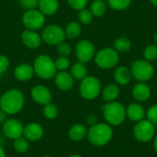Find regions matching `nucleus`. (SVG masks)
<instances>
[{"label":"nucleus","instance_id":"1","mask_svg":"<svg viewBox=\"0 0 157 157\" xmlns=\"http://www.w3.org/2000/svg\"><path fill=\"white\" fill-rule=\"evenodd\" d=\"M24 94L17 88L7 90L0 98V109L7 115L18 113L24 107Z\"/></svg>","mask_w":157,"mask_h":157},{"label":"nucleus","instance_id":"2","mask_svg":"<svg viewBox=\"0 0 157 157\" xmlns=\"http://www.w3.org/2000/svg\"><path fill=\"white\" fill-rule=\"evenodd\" d=\"M86 137L91 144L101 147L111 141L113 137V130L108 123L98 122L89 128Z\"/></svg>","mask_w":157,"mask_h":157},{"label":"nucleus","instance_id":"3","mask_svg":"<svg viewBox=\"0 0 157 157\" xmlns=\"http://www.w3.org/2000/svg\"><path fill=\"white\" fill-rule=\"evenodd\" d=\"M104 119L108 124L112 126H119L122 124L126 119V109L118 102L112 101L102 106Z\"/></svg>","mask_w":157,"mask_h":157},{"label":"nucleus","instance_id":"4","mask_svg":"<svg viewBox=\"0 0 157 157\" xmlns=\"http://www.w3.org/2000/svg\"><path fill=\"white\" fill-rule=\"evenodd\" d=\"M32 66L34 73L41 79H51L57 73L54 61L46 54H40L36 57Z\"/></svg>","mask_w":157,"mask_h":157},{"label":"nucleus","instance_id":"5","mask_svg":"<svg viewBox=\"0 0 157 157\" xmlns=\"http://www.w3.org/2000/svg\"><path fill=\"white\" fill-rule=\"evenodd\" d=\"M79 92L83 98L93 100L97 98L101 92V83L95 76H86L81 80Z\"/></svg>","mask_w":157,"mask_h":157},{"label":"nucleus","instance_id":"6","mask_svg":"<svg viewBox=\"0 0 157 157\" xmlns=\"http://www.w3.org/2000/svg\"><path fill=\"white\" fill-rule=\"evenodd\" d=\"M131 73L137 81L145 83L154 76L155 69L148 61L137 60L132 63Z\"/></svg>","mask_w":157,"mask_h":157},{"label":"nucleus","instance_id":"7","mask_svg":"<svg viewBox=\"0 0 157 157\" xmlns=\"http://www.w3.org/2000/svg\"><path fill=\"white\" fill-rule=\"evenodd\" d=\"M96 64L102 69H110L119 63V54L115 49L105 48L98 52L95 55Z\"/></svg>","mask_w":157,"mask_h":157},{"label":"nucleus","instance_id":"8","mask_svg":"<svg viewBox=\"0 0 157 157\" xmlns=\"http://www.w3.org/2000/svg\"><path fill=\"white\" fill-rule=\"evenodd\" d=\"M133 136L141 143L150 142L155 136V124L144 119L136 122L133 127Z\"/></svg>","mask_w":157,"mask_h":157},{"label":"nucleus","instance_id":"9","mask_svg":"<svg viewBox=\"0 0 157 157\" xmlns=\"http://www.w3.org/2000/svg\"><path fill=\"white\" fill-rule=\"evenodd\" d=\"M65 37L64 29L58 25H49L44 28L41 33L42 40L46 44L52 46H57L61 42L64 41Z\"/></svg>","mask_w":157,"mask_h":157},{"label":"nucleus","instance_id":"10","mask_svg":"<svg viewBox=\"0 0 157 157\" xmlns=\"http://www.w3.org/2000/svg\"><path fill=\"white\" fill-rule=\"evenodd\" d=\"M22 23L28 29L38 30L44 26L45 16L36 8L29 9L22 16Z\"/></svg>","mask_w":157,"mask_h":157},{"label":"nucleus","instance_id":"11","mask_svg":"<svg viewBox=\"0 0 157 157\" xmlns=\"http://www.w3.org/2000/svg\"><path fill=\"white\" fill-rule=\"evenodd\" d=\"M95 53L94 44L87 40L79 41L75 47V55L81 63H85L89 62L95 56Z\"/></svg>","mask_w":157,"mask_h":157},{"label":"nucleus","instance_id":"12","mask_svg":"<svg viewBox=\"0 0 157 157\" xmlns=\"http://www.w3.org/2000/svg\"><path fill=\"white\" fill-rule=\"evenodd\" d=\"M24 127L22 123L17 119L7 120L3 124V132L6 137L11 140H16L22 136Z\"/></svg>","mask_w":157,"mask_h":157},{"label":"nucleus","instance_id":"13","mask_svg":"<svg viewBox=\"0 0 157 157\" xmlns=\"http://www.w3.org/2000/svg\"><path fill=\"white\" fill-rule=\"evenodd\" d=\"M30 94L34 102L43 106L50 103L52 99L51 90L43 85H37L33 86Z\"/></svg>","mask_w":157,"mask_h":157},{"label":"nucleus","instance_id":"14","mask_svg":"<svg viewBox=\"0 0 157 157\" xmlns=\"http://www.w3.org/2000/svg\"><path fill=\"white\" fill-rule=\"evenodd\" d=\"M41 36L37 30L26 29L21 33V41L29 49H36L41 43Z\"/></svg>","mask_w":157,"mask_h":157},{"label":"nucleus","instance_id":"15","mask_svg":"<svg viewBox=\"0 0 157 157\" xmlns=\"http://www.w3.org/2000/svg\"><path fill=\"white\" fill-rule=\"evenodd\" d=\"M54 82L57 88L63 91H68L74 86V77L66 71H60L59 73H56Z\"/></svg>","mask_w":157,"mask_h":157},{"label":"nucleus","instance_id":"16","mask_svg":"<svg viewBox=\"0 0 157 157\" xmlns=\"http://www.w3.org/2000/svg\"><path fill=\"white\" fill-rule=\"evenodd\" d=\"M43 128L39 123H29L26 127H24L23 130L24 137L30 142L39 141L43 136Z\"/></svg>","mask_w":157,"mask_h":157},{"label":"nucleus","instance_id":"17","mask_svg":"<svg viewBox=\"0 0 157 157\" xmlns=\"http://www.w3.org/2000/svg\"><path fill=\"white\" fill-rule=\"evenodd\" d=\"M132 97L140 102L147 101L151 98V94H152L150 86L144 82H140L136 84L132 87Z\"/></svg>","mask_w":157,"mask_h":157},{"label":"nucleus","instance_id":"18","mask_svg":"<svg viewBox=\"0 0 157 157\" xmlns=\"http://www.w3.org/2000/svg\"><path fill=\"white\" fill-rule=\"evenodd\" d=\"M145 113L144 107L138 103H132L126 109V117L133 122H138L144 120Z\"/></svg>","mask_w":157,"mask_h":157},{"label":"nucleus","instance_id":"19","mask_svg":"<svg viewBox=\"0 0 157 157\" xmlns=\"http://www.w3.org/2000/svg\"><path fill=\"white\" fill-rule=\"evenodd\" d=\"M33 66L29 63H20L14 70V75L18 81L26 82L32 78L34 75Z\"/></svg>","mask_w":157,"mask_h":157},{"label":"nucleus","instance_id":"20","mask_svg":"<svg viewBox=\"0 0 157 157\" xmlns=\"http://www.w3.org/2000/svg\"><path fill=\"white\" fill-rule=\"evenodd\" d=\"M39 10L44 16H52L54 15L59 8L58 0H39L38 3Z\"/></svg>","mask_w":157,"mask_h":157},{"label":"nucleus","instance_id":"21","mask_svg":"<svg viewBox=\"0 0 157 157\" xmlns=\"http://www.w3.org/2000/svg\"><path fill=\"white\" fill-rule=\"evenodd\" d=\"M132 73L131 70L125 66H120L118 67L114 72V79L117 82V84L125 86L131 82L132 79Z\"/></svg>","mask_w":157,"mask_h":157},{"label":"nucleus","instance_id":"22","mask_svg":"<svg viewBox=\"0 0 157 157\" xmlns=\"http://www.w3.org/2000/svg\"><path fill=\"white\" fill-rule=\"evenodd\" d=\"M87 129L84 124H75L73 125L70 130H69V137L71 140L75 141V142H79L82 141L83 139H85L87 135Z\"/></svg>","mask_w":157,"mask_h":157},{"label":"nucleus","instance_id":"23","mask_svg":"<svg viewBox=\"0 0 157 157\" xmlns=\"http://www.w3.org/2000/svg\"><path fill=\"white\" fill-rule=\"evenodd\" d=\"M120 92H121V90H120V87L118 85L109 84L107 86H105V88L103 89V92H102L103 100L106 103L116 101V99L120 96Z\"/></svg>","mask_w":157,"mask_h":157},{"label":"nucleus","instance_id":"24","mask_svg":"<svg viewBox=\"0 0 157 157\" xmlns=\"http://www.w3.org/2000/svg\"><path fill=\"white\" fill-rule=\"evenodd\" d=\"M81 31H82L81 25L77 21H70L64 29L65 36L71 40H74L79 37V35L81 34Z\"/></svg>","mask_w":157,"mask_h":157},{"label":"nucleus","instance_id":"25","mask_svg":"<svg viewBox=\"0 0 157 157\" xmlns=\"http://www.w3.org/2000/svg\"><path fill=\"white\" fill-rule=\"evenodd\" d=\"M72 76L76 80H83L85 77L87 76V69L84 63H76L71 67V73Z\"/></svg>","mask_w":157,"mask_h":157},{"label":"nucleus","instance_id":"26","mask_svg":"<svg viewBox=\"0 0 157 157\" xmlns=\"http://www.w3.org/2000/svg\"><path fill=\"white\" fill-rule=\"evenodd\" d=\"M113 46H114V49L117 52H126L131 49L132 43H131V40L129 39H127L125 37H120L114 41Z\"/></svg>","mask_w":157,"mask_h":157},{"label":"nucleus","instance_id":"27","mask_svg":"<svg viewBox=\"0 0 157 157\" xmlns=\"http://www.w3.org/2000/svg\"><path fill=\"white\" fill-rule=\"evenodd\" d=\"M90 11L95 17H102L106 12V4L103 0H95L90 6Z\"/></svg>","mask_w":157,"mask_h":157},{"label":"nucleus","instance_id":"28","mask_svg":"<svg viewBox=\"0 0 157 157\" xmlns=\"http://www.w3.org/2000/svg\"><path fill=\"white\" fill-rule=\"evenodd\" d=\"M42 112H43V115L47 119L53 120V119H55L58 116V108L54 104L50 102V103L44 105Z\"/></svg>","mask_w":157,"mask_h":157},{"label":"nucleus","instance_id":"29","mask_svg":"<svg viewBox=\"0 0 157 157\" xmlns=\"http://www.w3.org/2000/svg\"><path fill=\"white\" fill-rule=\"evenodd\" d=\"M14 148L17 153H20V154L27 153L29 148V144L28 140L26 138H22V137L16 139L15 143H14Z\"/></svg>","mask_w":157,"mask_h":157},{"label":"nucleus","instance_id":"30","mask_svg":"<svg viewBox=\"0 0 157 157\" xmlns=\"http://www.w3.org/2000/svg\"><path fill=\"white\" fill-rule=\"evenodd\" d=\"M109 5L112 9L124 10L131 5V0H109Z\"/></svg>","mask_w":157,"mask_h":157},{"label":"nucleus","instance_id":"31","mask_svg":"<svg viewBox=\"0 0 157 157\" xmlns=\"http://www.w3.org/2000/svg\"><path fill=\"white\" fill-rule=\"evenodd\" d=\"M78 19L79 21L82 23V24H85V25H88L92 22V19H93V15L91 13L90 10L86 9V8H84V9H81L79 10V13H78Z\"/></svg>","mask_w":157,"mask_h":157},{"label":"nucleus","instance_id":"32","mask_svg":"<svg viewBox=\"0 0 157 157\" xmlns=\"http://www.w3.org/2000/svg\"><path fill=\"white\" fill-rule=\"evenodd\" d=\"M144 56L147 61H155L157 59V45L152 44L145 48L144 52Z\"/></svg>","mask_w":157,"mask_h":157},{"label":"nucleus","instance_id":"33","mask_svg":"<svg viewBox=\"0 0 157 157\" xmlns=\"http://www.w3.org/2000/svg\"><path fill=\"white\" fill-rule=\"evenodd\" d=\"M56 69L59 71H66L67 68L70 66V61L67 57L64 56H59L56 61H54Z\"/></svg>","mask_w":157,"mask_h":157},{"label":"nucleus","instance_id":"34","mask_svg":"<svg viewBox=\"0 0 157 157\" xmlns=\"http://www.w3.org/2000/svg\"><path fill=\"white\" fill-rule=\"evenodd\" d=\"M71 52H72V48H71L70 44L67 42L63 41L57 45V52L60 56L67 57L68 55H70Z\"/></svg>","mask_w":157,"mask_h":157},{"label":"nucleus","instance_id":"35","mask_svg":"<svg viewBox=\"0 0 157 157\" xmlns=\"http://www.w3.org/2000/svg\"><path fill=\"white\" fill-rule=\"evenodd\" d=\"M146 117H147V120L152 122L153 124H157V105H153L151 106L146 113H145Z\"/></svg>","mask_w":157,"mask_h":157},{"label":"nucleus","instance_id":"36","mask_svg":"<svg viewBox=\"0 0 157 157\" xmlns=\"http://www.w3.org/2000/svg\"><path fill=\"white\" fill-rule=\"evenodd\" d=\"M69 6L75 10H81L86 8L88 0H67Z\"/></svg>","mask_w":157,"mask_h":157},{"label":"nucleus","instance_id":"37","mask_svg":"<svg viewBox=\"0 0 157 157\" xmlns=\"http://www.w3.org/2000/svg\"><path fill=\"white\" fill-rule=\"evenodd\" d=\"M18 3L25 9H33L38 6L39 0H18Z\"/></svg>","mask_w":157,"mask_h":157},{"label":"nucleus","instance_id":"38","mask_svg":"<svg viewBox=\"0 0 157 157\" xmlns=\"http://www.w3.org/2000/svg\"><path fill=\"white\" fill-rule=\"evenodd\" d=\"M9 67V60L5 55H0V75H3Z\"/></svg>","mask_w":157,"mask_h":157},{"label":"nucleus","instance_id":"39","mask_svg":"<svg viewBox=\"0 0 157 157\" xmlns=\"http://www.w3.org/2000/svg\"><path fill=\"white\" fill-rule=\"evenodd\" d=\"M86 122H87L90 126H93V125H95V124L98 123V117H97L96 115L91 114V115L87 116V118H86Z\"/></svg>","mask_w":157,"mask_h":157},{"label":"nucleus","instance_id":"40","mask_svg":"<svg viewBox=\"0 0 157 157\" xmlns=\"http://www.w3.org/2000/svg\"><path fill=\"white\" fill-rule=\"evenodd\" d=\"M7 121V114L0 109V125L4 124Z\"/></svg>","mask_w":157,"mask_h":157},{"label":"nucleus","instance_id":"41","mask_svg":"<svg viewBox=\"0 0 157 157\" xmlns=\"http://www.w3.org/2000/svg\"><path fill=\"white\" fill-rule=\"evenodd\" d=\"M154 149L157 154V135L155 137V140H154Z\"/></svg>","mask_w":157,"mask_h":157},{"label":"nucleus","instance_id":"42","mask_svg":"<svg viewBox=\"0 0 157 157\" xmlns=\"http://www.w3.org/2000/svg\"><path fill=\"white\" fill-rule=\"evenodd\" d=\"M0 157H6V153L5 150L3 149V147L0 145Z\"/></svg>","mask_w":157,"mask_h":157},{"label":"nucleus","instance_id":"43","mask_svg":"<svg viewBox=\"0 0 157 157\" xmlns=\"http://www.w3.org/2000/svg\"><path fill=\"white\" fill-rule=\"evenodd\" d=\"M150 3L155 6H157V0H150Z\"/></svg>","mask_w":157,"mask_h":157},{"label":"nucleus","instance_id":"44","mask_svg":"<svg viewBox=\"0 0 157 157\" xmlns=\"http://www.w3.org/2000/svg\"><path fill=\"white\" fill-rule=\"evenodd\" d=\"M154 40H155V43H156L157 45V32L155 34V36H154Z\"/></svg>","mask_w":157,"mask_h":157},{"label":"nucleus","instance_id":"45","mask_svg":"<svg viewBox=\"0 0 157 157\" xmlns=\"http://www.w3.org/2000/svg\"><path fill=\"white\" fill-rule=\"evenodd\" d=\"M69 157H82L81 155H71V156Z\"/></svg>","mask_w":157,"mask_h":157},{"label":"nucleus","instance_id":"46","mask_svg":"<svg viewBox=\"0 0 157 157\" xmlns=\"http://www.w3.org/2000/svg\"><path fill=\"white\" fill-rule=\"evenodd\" d=\"M42 157H52V156H49V155H45V156H42Z\"/></svg>","mask_w":157,"mask_h":157},{"label":"nucleus","instance_id":"47","mask_svg":"<svg viewBox=\"0 0 157 157\" xmlns=\"http://www.w3.org/2000/svg\"><path fill=\"white\" fill-rule=\"evenodd\" d=\"M0 136H1V132H0Z\"/></svg>","mask_w":157,"mask_h":157}]
</instances>
